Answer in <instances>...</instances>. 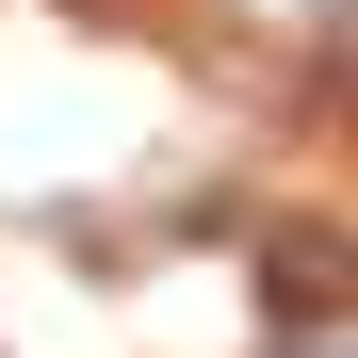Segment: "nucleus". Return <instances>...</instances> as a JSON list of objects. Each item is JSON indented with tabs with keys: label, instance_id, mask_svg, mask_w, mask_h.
<instances>
[{
	"label": "nucleus",
	"instance_id": "1",
	"mask_svg": "<svg viewBox=\"0 0 358 358\" xmlns=\"http://www.w3.org/2000/svg\"><path fill=\"white\" fill-rule=\"evenodd\" d=\"M261 293H277L293 326H358V228H326V212L261 228Z\"/></svg>",
	"mask_w": 358,
	"mask_h": 358
},
{
	"label": "nucleus",
	"instance_id": "2",
	"mask_svg": "<svg viewBox=\"0 0 358 358\" xmlns=\"http://www.w3.org/2000/svg\"><path fill=\"white\" fill-rule=\"evenodd\" d=\"M310 66H326V82H342V98H358V0H342V17H326V33H310Z\"/></svg>",
	"mask_w": 358,
	"mask_h": 358
}]
</instances>
